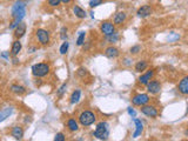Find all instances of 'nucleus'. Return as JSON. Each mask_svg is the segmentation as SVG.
Here are the masks:
<instances>
[{"mask_svg":"<svg viewBox=\"0 0 188 141\" xmlns=\"http://www.w3.org/2000/svg\"><path fill=\"white\" fill-rule=\"evenodd\" d=\"M138 17H140V18H146L148 15H151L152 14V7L148 6V5H145V6H141L139 10H138Z\"/></svg>","mask_w":188,"mask_h":141,"instance_id":"9b49d317","label":"nucleus"},{"mask_svg":"<svg viewBox=\"0 0 188 141\" xmlns=\"http://www.w3.org/2000/svg\"><path fill=\"white\" fill-rule=\"evenodd\" d=\"M107 40L109 41V42H113V44H114V42H116V41L119 40V35L116 33H113L112 35H108Z\"/></svg>","mask_w":188,"mask_h":141,"instance_id":"a878e982","label":"nucleus"},{"mask_svg":"<svg viewBox=\"0 0 188 141\" xmlns=\"http://www.w3.org/2000/svg\"><path fill=\"white\" fill-rule=\"evenodd\" d=\"M85 37H86V33H85V32H80L79 38H78V40H76V45H78V46H81V45L84 44V41H85Z\"/></svg>","mask_w":188,"mask_h":141,"instance_id":"393cba45","label":"nucleus"},{"mask_svg":"<svg viewBox=\"0 0 188 141\" xmlns=\"http://www.w3.org/2000/svg\"><path fill=\"white\" fill-rule=\"evenodd\" d=\"M67 127L71 132H76L79 129V126H78V122L74 120V119H69L67 121Z\"/></svg>","mask_w":188,"mask_h":141,"instance_id":"aec40b11","label":"nucleus"},{"mask_svg":"<svg viewBox=\"0 0 188 141\" xmlns=\"http://www.w3.org/2000/svg\"><path fill=\"white\" fill-rule=\"evenodd\" d=\"M147 66H148L147 61L141 60L135 65V71H136V72H142V71H145V69L147 68Z\"/></svg>","mask_w":188,"mask_h":141,"instance_id":"5701e85b","label":"nucleus"},{"mask_svg":"<svg viewBox=\"0 0 188 141\" xmlns=\"http://www.w3.org/2000/svg\"><path fill=\"white\" fill-rule=\"evenodd\" d=\"M21 51V42L19 40H15L13 42V45H12V49H11V52L13 55H17V54H19V52Z\"/></svg>","mask_w":188,"mask_h":141,"instance_id":"6ab92c4d","label":"nucleus"},{"mask_svg":"<svg viewBox=\"0 0 188 141\" xmlns=\"http://www.w3.org/2000/svg\"><path fill=\"white\" fill-rule=\"evenodd\" d=\"M105 55H106L107 58H111V59L116 58V57L119 55V49L114 46H109L106 48V51H105Z\"/></svg>","mask_w":188,"mask_h":141,"instance_id":"4468645a","label":"nucleus"},{"mask_svg":"<svg viewBox=\"0 0 188 141\" xmlns=\"http://www.w3.org/2000/svg\"><path fill=\"white\" fill-rule=\"evenodd\" d=\"M85 74H87V72H86V69H84V68H80V69L78 71V75H79V76H85Z\"/></svg>","mask_w":188,"mask_h":141,"instance_id":"2f4dec72","label":"nucleus"},{"mask_svg":"<svg viewBox=\"0 0 188 141\" xmlns=\"http://www.w3.org/2000/svg\"><path fill=\"white\" fill-rule=\"evenodd\" d=\"M101 4H102V0H91L89 1V6L91 7H96Z\"/></svg>","mask_w":188,"mask_h":141,"instance_id":"cd10ccee","label":"nucleus"},{"mask_svg":"<svg viewBox=\"0 0 188 141\" xmlns=\"http://www.w3.org/2000/svg\"><path fill=\"white\" fill-rule=\"evenodd\" d=\"M65 88H66V84H64V85L60 87V89H59V92H58V95H59V96H61V95H62L64 91H65Z\"/></svg>","mask_w":188,"mask_h":141,"instance_id":"473e14b6","label":"nucleus"},{"mask_svg":"<svg viewBox=\"0 0 188 141\" xmlns=\"http://www.w3.org/2000/svg\"><path fill=\"white\" fill-rule=\"evenodd\" d=\"M61 2H64V4H68V2H71V0H61Z\"/></svg>","mask_w":188,"mask_h":141,"instance_id":"f704fd0d","label":"nucleus"},{"mask_svg":"<svg viewBox=\"0 0 188 141\" xmlns=\"http://www.w3.org/2000/svg\"><path fill=\"white\" fill-rule=\"evenodd\" d=\"M178 89H179V92L181 94H183V95H188V75L187 76H185V78L179 82Z\"/></svg>","mask_w":188,"mask_h":141,"instance_id":"9d476101","label":"nucleus"},{"mask_svg":"<svg viewBox=\"0 0 188 141\" xmlns=\"http://www.w3.org/2000/svg\"><path fill=\"white\" fill-rule=\"evenodd\" d=\"M25 33H26V24H24V22H20L18 26L15 27L14 37L20 39L21 37H24V34H25Z\"/></svg>","mask_w":188,"mask_h":141,"instance_id":"ddd939ff","label":"nucleus"},{"mask_svg":"<svg viewBox=\"0 0 188 141\" xmlns=\"http://www.w3.org/2000/svg\"><path fill=\"white\" fill-rule=\"evenodd\" d=\"M12 135H13L17 140L22 139V136H24V131H22V128L19 127V126L13 127V129H12Z\"/></svg>","mask_w":188,"mask_h":141,"instance_id":"f3484780","label":"nucleus"},{"mask_svg":"<svg viewBox=\"0 0 188 141\" xmlns=\"http://www.w3.org/2000/svg\"><path fill=\"white\" fill-rule=\"evenodd\" d=\"M54 140L55 141H65V135L62 134V133H58V134L55 135Z\"/></svg>","mask_w":188,"mask_h":141,"instance_id":"7c9ffc66","label":"nucleus"},{"mask_svg":"<svg viewBox=\"0 0 188 141\" xmlns=\"http://www.w3.org/2000/svg\"><path fill=\"white\" fill-rule=\"evenodd\" d=\"M35 34H37V38H38V40H39L41 45H46V44L49 42V33L47 32L46 29L39 28Z\"/></svg>","mask_w":188,"mask_h":141,"instance_id":"0eeeda50","label":"nucleus"},{"mask_svg":"<svg viewBox=\"0 0 188 141\" xmlns=\"http://www.w3.org/2000/svg\"><path fill=\"white\" fill-rule=\"evenodd\" d=\"M128 114H129V115H132V116L134 118V116H135V114H136V113H135V111H134V109H133V108H132V107H129V108H128Z\"/></svg>","mask_w":188,"mask_h":141,"instance_id":"72a5a7b5","label":"nucleus"},{"mask_svg":"<svg viewBox=\"0 0 188 141\" xmlns=\"http://www.w3.org/2000/svg\"><path fill=\"white\" fill-rule=\"evenodd\" d=\"M126 20V13L125 12H119L114 15V24L115 25H121Z\"/></svg>","mask_w":188,"mask_h":141,"instance_id":"a211bd4d","label":"nucleus"},{"mask_svg":"<svg viewBox=\"0 0 188 141\" xmlns=\"http://www.w3.org/2000/svg\"><path fill=\"white\" fill-rule=\"evenodd\" d=\"M153 75H154V71H149L147 73L142 74L140 78H139V84H141V85H147L148 82L152 80Z\"/></svg>","mask_w":188,"mask_h":141,"instance_id":"f8f14e48","label":"nucleus"},{"mask_svg":"<svg viewBox=\"0 0 188 141\" xmlns=\"http://www.w3.org/2000/svg\"><path fill=\"white\" fill-rule=\"evenodd\" d=\"M134 122H135V129L134 134H133V138H138L139 135L142 133V129H143V125H142V121L139 120V119H134Z\"/></svg>","mask_w":188,"mask_h":141,"instance_id":"dca6fc26","label":"nucleus"},{"mask_svg":"<svg viewBox=\"0 0 188 141\" xmlns=\"http://www.w3.org/2000/svg\"><path fill=\"white\" fill-rule=\"evenodd\" d=\"M11 91H12L13 93L22 94L25 92V88L22 87V86H19V85H12V86H11Z\"/></svg>","mask_w":188,"mask_h":141,"instance_id":"b1692460","label":"nucleus"},{"mask_svg":"<svg viewBox=\"0 0 188 141\" xmlns=\"http://www.w3.org/2000/svg\"><path fill=\"white\" fill-rule=\"evenodd\" d=\"M141 112L145 115H147L149 118H156L158 116V111L154 106H148V105H143L141 106Z\"/></svg>","mask_w":188,"mask_h":141,"instance_id":"6e6552de","label":"nucleus"},{"mask_svg":"<svg viewBox=\"0 0 188 141\" xmlns=\"http://www.w3.org/2000/svg\"><path fill=\"white\" fill-rule=\"evenodd\" d=\"M160 89H161V85H160V82L156 80H152L149 81L147 84V91L149 92L151 94H156L160 92Z\"/></svg>","mask_w":188,"mask_h":141,"instance_id":"1a4fd4ad","label":"nucleus"},{"mask_svg":"<svg viewBox=\"0 0 188 141\" xmlns=\"http://www.w3.org/2000/svg\"><path fill=\"white\" fill-rule=\"evenodd\" d=\"M26 15V4L24 1H18L12 7V17L17 21L21 22L24 17Z\"/></svg>","mask_w":188,"mask_h":141,"instance_id":"f257e3e1","label":"nucleus"},{"mask_svg":"<svg viewBox=\"0 0 188 141\" xmlns=\"http://www.w3.org/2000/svg\"><path fill=\"white\" fill-rule=\"evenodd\" d=\"M12 112H13V108L12 107H7V108L1 109V111H0V122H2L5 119H7L10 115L12 114Z\"/></svg>","mask_w":188,"mask_h":141,"instance_id":"2eb2a0df","label":"nucleus"},{"mask_svg":"<svg viewBox=\"0 0 188 141\" xmlns=\"http://www.w3.org/2000/svg\"><path fill=\"white\" fill-rule=\"evenodd\" d=\"M100 29L101 32L104 33V35H112L113 33H115V27H114V24L113 22H111V21H104L102 24H101L100 26Z\"/></svg>","mask_w":188,"mask_h":141,"instance_id":"39448f33","label":"nucleus"},{"mask_svg":"<svg viewBox=\"0 0 188 141\" xmlns=\"http://www.w3.org/2000/svg\"><path fill=\"white\" fill-rule=\"evenodd\" d=\"M60 2H61V0H48V5L52 6V7L58 6Z\"/></svg>","mask_w":188,"mask_h":141,"instance_id":"c756f323","label":"nucleus"},{"mask_svg":"<svg viewBox=\"0 0 188 141\" xmlns=\"http://www.w3.org/2000/svg\"><path fill=\"white\" fill-rule=\"evenodd\" d=\"M95 119H96L95 115L91 111H85L79 116V121H80V123L82 126H91L92 123L95 122Z\"/></svg>","mask_w":188,"mask_h":141,"instance_id":"20e7f679","label":"nucleus"},{"mask_svg":"<svg viewBox=\"0 0 188 141\" xmlns=\"http://www.w3.org/2000/svg\"><path fill=\"white\" fill-rule=\"evenodd\" d=\"M68 42L66 41V42H64L62 45H61V47H60V53L61 54H66L67 53V51H68Z\"/></svg>","mask_w":188,"mask_h":141,"instance_id":"bb28decb","label":"nucleus"},{"mask_svg":"<svg viewBox=\"0 0 188 141\" xmlns=\"http://www.w3.org/2000/svg\"><path fill=\"white\" fill-rule=\"evenodd\" d=\"M187 113H188V108H187Z\"/></svg>","mask_w":188,"mask_h":141,"instance_id":"e433bc0d","label":"nucleus"},{"mask_svg":"<svg viewBox=\"0 0 188 141\" xmlns=\"http://www.w3.org/2000/svg\"><path fill=\"white\" fill-rule=\"evenodd\" d=\"M148 101H149V96L147 94H136L135 96H133L132 102L135 106H143V105H147Z\"/></svg>","mask_w":188,"mask_h":141,"instance_id":"423d86ee","label":"nucleus"},{"mask_svg":"<svg viewBox=\"0 0 188 141\" xmlns=\"http://www.w3.org/2000/svg\"><path fill=\"white\" fill-rule=\"evenodd\" d=\"M32 73L34 76L37 78H42L49 73V66L45 64V62H40V64H35L32 67Z\"/></svg>","mask_w":188,"mask_h":141,"instance_id":"7ed1b4c3","label":"nucleus"},{"mask_svg":"<svg viewBox=\"0 0 188 141\" xmlns=\"http://www.w3.org/2000/svg\"><path fill=\"white\" fill-rule=\"evenodd\" d=\"M141 51V47L139 45H136V46H133L131 48V53L132 54H138L139 52Z\"/></svg>","mask_w":188,"mask_h":141,"instance_id":"c85d7f7f","label":"nucleus"},{"mask_svg":"<svg viewBox=\"0 0 188 141\" xmlns=\"http://www.w3.org/2000/svg\"><path fill=\"white\" fill-rule=\"evenodd\" d=\"M80 96H81V92L79 89H76V91H74L72 95H71V104H76V102H79L80 100Z\"/></svg>","mask_w":188,"mask_h":141,"instance_id":"4be33fe9","label":"nucleus"},{"mask_svg":"<svg viewBox=\"0 0 188 141\" xmlns=\"http://www.w3.org/2000/svg\"><path fill=\"white\" fill-rule=\"evenodd\" d=\"M73 12H74V14L78 17V18H80V19H82V18H86V12L81 8V7H79V6H74V8H73Z\"/></svg>","mask_w":188,"mask_h":141,"instance_id":"412c9836","label":"nucleus"},{"mask_svg":"<svg viewBox=\"0 0 188 141\" xmlns=\"http://www.w3.org/2000/svg\"><path fill=\"white\" fill-rule=\"evenodd\" d=\"M108 134H109V127H108L107 122H100L96 126V129L94 131L93 133L94 136L96 139H100V140H106Z\"/></svg>","mask_w":188,"mask_h":141,"instance_id":"f03ea898","label":"nucleus"},{"mask_svg":"<svg viewBox=\"0 0 188 141\" xmlns=\"http://www.w3.org/2000/svg\"><path fill=\"white\" fill-rule=\"evenodd\" d=\"M186 134H187V135H188V129H187V131H186Z\"/></svg>","mask_w":188,"mask_h":141,"instance_id":"c9c22d12","label":"nucleus"}]
</instances>
